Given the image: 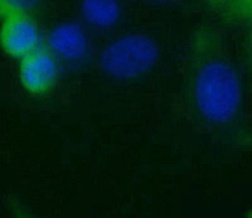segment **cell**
<instances>
[{
    "label": "cell",
    "mask_w": 252,
    "mask_h": 218,
    "mask_svg": "<svg viewBox=\"0 0 252 218\" xmlns=\"http://www.w3.org/2000/svg\"><path fill=\"white\" fill-rule=\"evenodd\" d=\"M183 95L189 114L209 131L227 134L242 123V75L223 37L216 29L202 27L189 38Z\"/></svg>",
    "instance_id": "cell-1"
},
{
    "label": "cell",
    "mask_w": 252,
    "mask_h": 218,
    "mask_svg": "<svg viewBox=\"0 0 252 218\" xmlns=\"http://www.w3.org/2000/svg\"><path fill=\"white\" fill-rule=\"evenodd\" d=\"M160 48L150 35L131 33L111 40L98 56L103 73L119 81H131L148 75L158 64Z\"/></svg>",
    "instance_id": "cell-2"
},
{
    "label": "cell",
    "mask_w": 252,
    "mask_h": 218,
    "mask_svg": "<svg viewBox=\"0 0 252 218\" xmlns=\"http://www.w3.org/2000/svg\"><path fill=\"white\" fill-rule=\"evenodd\" d=\"M0 48L19 61L44 44L37 20L24 1L0 0Z\"/></svg>",
    "instance_id": "cell-3"
},
{
    "label": "cell",
    "mask_w": 252,
    "mask_h": 218,
    "mask_svg": "<svg viewBox=\"0 0 252 218\" xmlns=\"http://www.w3.org/2000/svg\"><path fill=\"white\" fill-rule=\"evenodd\" d=\"M18 78L29 95L43 97L53 92L60 78V62L46 46L19 60Z\"/></svg>",
    "instance_id": "cell-4"
},
{
    "label": "cell",
    "mask_w": 252,
    "mask_h": 218,
    "mask_svg": "<svg viewBox=\"0 0 252 218\" xmlns=\"http://www.w3.org/2000/svg\"><path fill=\"white\" fill-rule=\"evenodd\" d=\"M44 46L52 52L58 62L78 63L89 52V39L82 28L76 23H61L48 33Z\"/></svg>",
    "instance_id": "cell-5"
},
{
    "label": "cell",
    "mask_w": 252,
    "mask_h": 218,
    "mask_svg": "<svg viewBox=\"0 0 252 218\" xmlns=\"http://www.w3.org/2000/svg\"><path fill=\"white\" fill-rule=\"evenodd\" d=\"M81 13L87 23L97 28H107L118 23L121 8L111 0H87L81 5Z\"/></svg>",
    "instance_id": "cell-6"
},
{
    "label": "cell",
    "mask_w": 252,
    "mask_h": 218,
    "mask_svg": "<svg viewBox=\"0 0 252 218\" xmlns=\"http://www.w3.org/2000/svg\"><path fill=\"white\" fill-rule=\"evenodd\" d=\"M9 211H10V215L12 218H39L37 215L32 212L28 207L24 206L22 202H19L15 198L9 199Z\"/></svg>",
    "instance_id": "cell-7"
}]
</instances>
